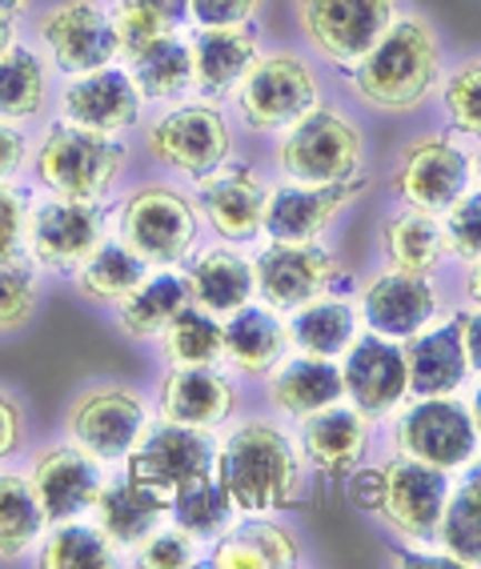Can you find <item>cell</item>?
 Here are the masks:
<instances>
[{
	"label": "cell",
	"instance_id": "cell-14",
	"mask_svg": "<svg viewBox=\"0 0 481 569\" xmlns=\"http://www.w3.org/2000/svg\"><path fill=\"white\" fill-rule=\"evenodd\" d=\"M478 426L470 406L458 397H418L410 409L393 417V446L405 458H418L425 466H438L445 473L470 466L478 453Z\"/></svg>",
	"mask_w": 481,
	"mask_h": 569
},
{
	"label": "cell",
	"instance_id": "cell-50",
	"mask_svg": "<svg viewBox=\"0 0 481 569\" xmlns=\"http://www.w3.org/2000/svg\"><path fill=\"white\" fill-rule=\"evenodd\" d=\"M29 137L21 132V124L0 121V181L17 177L29 164Z\"/></svg>",
	"mask_w": 481,
	"mask_h": 569
},
{
	"label": "cell",
	"instance_id": "cell-3",
	"mask_svg": "<svg viewBox=\"0 0 481 569\" xmlns=\"http://www.w3.org/2000/svg\"><path fill=\"white\" fill-rule=\"evenodd\" d=\"M450 473L438 466H425L418 458L393 453L390 461L369 469H353L349 498L353 506L373 513L381 526H390L405 541H433L438 521L450 501Z\"/></svg>",
	"mask_w": 481,
	"mask_h": 569
},
{
	"label": "cell",
	"instance_id": "cell-51",
	"mask_svg": "<svg viewBox=\"0 0 481 569\" xmlns=\"http://www.w3.org/2000/svg\"><path fill=\"white\" fill-rule=\"evenodd\" d=\"M24 441V413L4 389H0V461H9Z\"/></svg>",
	"mask_w": 481,
	"mask_h": 569
},
{
	"label": "cell",
	"instance_id": "cell-54",
	"mask_svg": "<svg viewBox=\"0 0 481 569\" xmlns=\"http://www.w3.org/2000/svg\"><path fill=\"white\" fill-rule=\"evenodd\" d=\"M465 297H470L473 309H481V257L470 261V269H465Z\"/></svg>",
	"mask_w": 481,
	"mask_h": 569
},
{
	"label": "cell",
	"instance_id": "cell-22",
	"mask_svg": "<svg viewBox=\"0 0 481 569\" xmlns=\"http://www.w3.org/2000/svg\"><path fill=\"white\" fill-rule=\"evenodd\" d=\"M193 49V92L201 101H226L261 57L253 24H197L189 37Z\"/></svg>",
	"mask_w": 481,
	"mask_h": 569
},
{
	"label": "cell",
	"instance_id": "cell-21",
	"mask_svg": "<svg viewBox=\"0 0 481 569\" xmlns=\"http://www.w3.org/2000/svg\"><path fill=\"white\" fill-rule=\"evenodd\" d=\"M29 481L37 489L44 518L69 521L92 513L97 493L104 486V461H97L81 446H44L29 466Z\"/></svg>",
	"mask_w": 481,
	"mask_h": 569
},
{
	"label": "cell",
	"instance_id": "cell-7",
	"mask_svg": "<svg viewBox=\"0 0 481 569\" xmlns=\"http://www.w3.org/2000/svg\"><path fill=\"white\" fill-rule=\"evenodd\" d=\"M233 149V121L217 101L173 104L144 129V153L184 181H206L217 169H226Z\"/></svg>",
	"mask_w": 481,
	"mask_h": 569
},
{
	"label": "cell",
	"instance_id": "cell-6",
	"mask_svg": "<svg viewBox=\"0 0 481 569\" xmlns=\"http://www.w3.org/2000/svg\"><path fill=\"white\" fill-rule=\"evenodd\" d=\"M117 237L153 269H181L197 253L201 217L177 184H137L117 209Z\"/></svg>",
	"mask_w": 481,
	"mask_h": 569
},
{
	"label": "cell",
	"instance_id": "cell-27",
	"mask_svg": "<svg viewBox=\"0 0 481 569\" xmlns=\"http://www.w3.org/2000/svg\"><path fill=\"white\" fill-rule=\"evenodd\" d=\"M209 566L217 569H293L301 566L298 533L269 513H249L213 541Z\"/></svg>",
	"mask_w": 481,
	"mask_h": 569
},
{
	"label": "cell",
	"instance_id": "cell-36",
	"mask_svg": "<svg viewBox=\"0 0 481 569\" xmlns=\"http://www.w3.org/2000/svg\"><path fill=\"white\" fill-rule=\"evenodd\" d=\"M44 109H49V61L17 41L0 57V121L29 124Z\"/></svg>",
	"mask_w": 481,
	"mask_h": 569
},
{
	"label": "cell",
	"instance_id": "cell-17",
	"mask_svg": "<svg viewBox=\"0 0 481 569\" xmlns=\"http://www.w3.org/2000/svg\"><path fill=\"white\" fill-rule=\"evenodd\" d=\"M57 112H61L64 124H77V129L124 137L129 129L141 124L144 97L137 89L133 72L117 61L104 64V69L81 72V77H69V84L61 89Z\"/></svg>",
	"mask_w": 481,
	"mask_h": 569
},
{
	"label": "cell",
	"instance_id": "cell-40",
	"mask_svg": "<svg viewBox=\"0 0 481 569\" xmlns=\"http://www.w3.org/2000/svg\"><path fill=\"white\" fill-rule=\"evenodd\" d=\"M49 518H44L29 473H0V561H17L41 546Z\"/></svg>",
	"mask_w": 481,
	"mask_h": 569
},
{
	"label": "cell",
	"instance_id": "cell-1",
	"mask_svg": "<svg viewBox=\"0 0 481 569\" xmlns=\"http://www.w3.org/2000/svg\"><path fill=\"white\" fill-rule=\"evenodd\" d=\"M213 473L237 513H285L305 501V453L269 417H245L217 441Z\"/></svg>",
	"mask_w": 481,
	"mask_h": 569
},
{
	"label": "cell",
	"instance_id": "cell-39",
	"mask_svg": "<svg viewBox=\"0 0 481 569\" xmlns=\"http://www.w3.org/2000/svg\"><path fill=\"white\" fill-rule=\"evenodd\" d=\"M161 353L169 369H217L226 361V321L201 306H184L161 333Z\"/></svg>",
	"mask_w": 481,
	"mask_h": 569
},
{
	"label": "cell",
	"instance_id": "cell-9",
	"mask_svg": "<svg viewBox=\"0 0 481 569\" xmlns=\"http://www.w3.org/2000/svg\"><path fill=\"white\" fill-rule=\"evenodd\" d=\"M398 17V0H293V21L318 61L349 72Z\"/></svg>",
	"mask_w": 481,
	"mask_h": 569
},
{
	"label": "cell",
	"instance_id": "cell-37",
	"mask_svg": "<svg viewBox=\"0 0 481 569\" xmlns=\"http://www.w3.org/2000/svg\"><path fill=\"white\" fill-rule=\"evenodd\" d=\"M117 541L104 533L97 521H49L41 546H37V566L44 569H113Z\"/></svg>",
	"mask_w": 481,
	"mask_h": 569
},
{
	"label": "cell",
	"instance_id": "cell-13",
	"mask_svg": "<svg viewBox=\"0 0 481 569\" xmlns=\"http://www.w3.org/2000/svg\"><path fill=\"white\" fill-rule=\"evenodd\" d=\"M37 41L61 77L117 64L113 12L101 0H57L37 17Z\"/></svg>",
	"mask_w": 481,
	"mask_h": 569
},
{
	"label": "cell",
	"instance_id": "cell-15",
	"mask_svg": "<svg viewBox=\"0 0 481 569\" xmlns=\"http://www.w3.org/2000/svg\"><path fill=\"white\" fill-rule=\"evenodd\" d=\"M101 241H104L101 201L49 197V201L29 209L24 253H29V261L37 264V269H49V273H77Z\"/></svg>",
	"mask_w": 481,
	"mask_h": 569
},
{
	"label": "cell",
	"instance_id": "cell-24",
	"mask_svg": "<svg viewBox=\"0 0 481 569\" xmlns=\"http://www.w3.org/2000/svg\"><path fill=\"white\" fill-rule=\"evenodd\" d=\"M197 204L209 217L213 233L229 244H249L265 224L269 184L249 164H226L213 177L197 181Z\"/></svg>",
	"mask_w": 481,
	"mask_h": 569
},
{
	"label": "cell",
	"instance_id": "cell-25",
	"mask_svg": "<svg viewBox=\"0 0 481 569\" xmlns=\"http://www.w3.org/2000/svg\"><path fill=\"white\" fill-rule=\"evenodd\" d=\"M405 373H410V397H453L470 377V357L461 341V313L441 326H425L421 333L401 341Z\"/></svg>",
	"mask_w": 481,
	"mask_h": 569
},
{
	"label": "cell",
	"instance_id": "cell-52",
	"mask_svg": "<svg viewBox=\"0 0 481 569\" xmlns=\"http://www.w3.org/2000/svg\"><path fill=\"white\" fill-rule=\"evenodd\" d=\"M461 341H465V357H470V373H481V309L461 313Z\"/></svg>",
	"mask_w": 481,
	"mask_h": 569
},
{
	"label": "cell",
	"instance_id": "cell-33",
	"mask_svg": "<svg viewBox=\"0 0 481 569\" xmlns=\"http://www.w3.org/2000/svg\"><path fill=\"white\" fill-rule=\"evenodd\" d=\"M92 518L97 526L109 533L121 549H133L144 533H153L164 518H169V501L141 489L137 481L121 478H104L101 493H97V506H92Z\"/></svg>",
	"mask_w": 481,
	"mask_h": 569
},
{
	"label": "cell",
	"instance_id": "cell-2",
	"mask_svg": "<svg viewBox=\"0 0 481 569\" xmlns=\"http://www.w3.org/2000/svg\"><path fill=\"white\" fill-rule=\"evenodd\" d=\"M441 81H445V61H441L438 29L418 12H398L378 44L349 69L353 97L385 117L418 112L441 89Z\"/></svg>",
	"mask_w": 481,
	"mask_h": 569
},
{
	"label": "cell",
	"instance_id": "cell-20",
	"mask_svg": "<svg viewBox=\"0 0 481 569\" xmlns=\"http://www.w3.org/2000/svg\"><path fill=\"white\" fill-rule=\"evenodd\" d=\"M341 386H345L349 406H358L365 417H385L401 409V401L410 397V373H405L401 341L381 333L358 337L341 353Z\"/></svg>",
	"mask_w": 481,
	"mask_h": 569
},
{
	"label": "cell",
	"instance_id": "cell-10",
	"mask_svg": "<svg viewBox=\"0 0 481 569\" xmlns=\"http://www.w3.org/2000/svg\"><path fill=\"white\" fill-rule=\"evenodd\" d=\"M473 181V157L453 132H421L398 153L390 189L405 209L441 217Z\"/></svg>",
	"mask_w": 481,
	"mask_h": 569
},
{
	"label": "cell",
	"instance_id": "cell-57",
	"mask_svg": "<svg viewBox=\"0 0 481 569\" xmlns=\"http://www.w3.org/2000/svg\"><path fill=\"white\" fill-rule=\"evenodd\" d=\"M470 413H473V426H478V433H481V386L473 389V397H470Z\"/></svg>",
	"mask_w": 481,
	"mask_h": 569
},
{
	"label": "cell",
	"instance_id": "cell-48",
	"mask_svg": "<svg viewBox=\"0 0 481 569\" xmlns=\"http://www.w3.org/2000/svg\"><path fill=\"white\" fill-rule=\"evenodd\" d=\"M29 197L17 184L0 181V261L24 253V229H29Z\"/></svg>",
	"mask_w": 481,
	"mask_h": 569
},
{
	"label": "cell",
	"instance_id": "cell-19",
	"mask_svg": "<svg viewBox=\"0 0 481 569\" xmlns=\"http://www.w3.org/2000/svg\"><path fill=\"white\" fill-rule=\"evenodd\" d=\"M438 309L441 297L433 277L405 273V269H381L358 289V313L369 333L393 337V341L421 333L438 317Z\"/></svg>",
	"mask_w": 481,
	"mask_h": 569
},
{
	"label": "cell",
	"instance_id": "cell-35",
	"mask_svg": "<svg viewBox=\"0 0 481 569\" xmlns=\"http://www.w3.org/2000/svg\"><path fill=\"white\" fill-rule=\"evenodd\" d=\"M149 269H153V264L144 261L141 253H133L121 237H117V241H101L92 249L89 261L77 269V293H81L84 301H92V306L117 309L149 281Z\"/></svg>",
	"mask_w": 481,
	"mask_h": 569
},
{
	"label": "cell",
	"instance_id": "cell-44",
	"mask_svg": "<svg viewBox=\"0 0 481 569\" xmlns=\"http://www.w3.org/2000/svg\"><path fill=\"white\" fill-rule=\"evenodd\" d=\"M441 109L453 129L481 141V52L453 64L450 77L441 81Z\"/></svg>",
	"mask_w": 481,
	"mask_h": 569
},
{
	"label": "cell",
	"instance_id": "cell-32",
	"mask_svg": "<svg viewBox=\"0 0 481 569\" xmlns=\"http://www.w3.org/2000/svg\"><path fill=\"white\" fill-rule=\"evenodd\" d=\"M189 284H193V306L209 309L217 317L237 313L257 297L253 261L241 257L237 249H226V244L197 253V261L189 264Z\"/></svg>",
	"mask_w": 481,
	"mask_h": 569
},
{
	"label": "cell",
	"instance_id": "cell-46",
	"mask_svg": "<svg viewBox=\"0 0 481 569\" xmlns=\"http://www.w3.org/2000/svg\"><path fill=\"white\" fill-rule=\"evenodd\" d=\"M197 553H201V541L169 518L133 546V561L149 569H184V566H193Z\"/></svg>",
	"mask_w": 481,
	"mask_h": 569
},
{
	"label": "cell",
	"instance_id": "cell-41",
	"mask_svg": "<svg viewBox=\"0 0 481 569\" xmlns=\"http://www.w3.org/2000/svg\"><path fill=\"white\" fill-rule=\"evenodd\" d=\"M433 541H438V549L453 566H481V478L478 473L450 489V501H445V513H441Z\"/></svg>",
	"mask_w": 481,
	"mask_h": 569
},
{
	"label": "cell",
	"instance_id": "cell-47",
	"mask_svg": "<svg viewBox=\"0 0 481 569\" xmlns=\"http://www.w3.org/2000/svg\"><path fill=\"white\" fill-rule=\"evenodd\" d=\"M445 224V241H450V253L461 261H478L481 257V189H465L458 201L441 213Z\"/></svg>",
	"mask_w": 481,
	"mask_h": 569
},
{
	"label": "cell",
	"instance_id": "cell-5",
	"mask_svg": "<svg viewBox=\"0 0 481 569\" xmlns=\"http://www.w3.org/2000/svg\"><path fill=\"white\" fill-rule=\"evenodd\" d=\"M365 132L345 109L318 104L277 141V169L298 184H338L365 173Z\"/></svg>",
	"mask_w": 481,
	"mask_h": 569
},
{
	"label": "cell",
	"instance_id": "cell-12",
	"mask_svg": "<svg viewBox=\"0 0 481 569\" xmlns=\"http://www.w3.org/2000/svg\"><path fill=\"white\" fill-rule=\"evenodd\" d=\"M121 466H124V478L173 506V498L181 489L209 478L217 469V441L206 429L157 421V426H149L141 446Z\"/></svg>",
	"mask_w": 481,
	"mask_h": 569
},
{
	"label": "cell",
	"instance_id": "cell-8",
	"mask_svg": "<svg viewBox=\"0 0 481 569\" xmlns=\"http://www.w3.org/2000/svg\"><path fill=\"white\" fill-rule=\"evenodd\" d=\"M249 132H285L321 104V77L301 52H261L233 92Z\"/></svg>",
	"mask_w": 481,
	"mask_h": 569
},
{
	"label": "cell",
	"instance_id": "cell-42",
	"mask_svg": "<svg viewBox=\"0 0 481 569\" xmlns=\"http://www.w3.org/2000/svg\"><path fill=\"white\" fill-rule=\"evenodd\" d=\"M233 513H237V506L226 493V486L217 481V473H209V478H201L189 489H181V493L173 498V506H169V521H177L181 529H189L197 541L221 538V533L237 521Z\"/></svg>",
	"mask_w": 481,
	"mask_h": 569
},
{
	"label": "cell",
	"instance_id": "cell-23",
	"mask_svg": "<svg viewBox=\"0 0 481 569\" xmlns=\"http://www.w3.org/2000/svg\"><path fill=\"white\" fill-rule=\"evenodd\" d=\"M369 438H373V417L338 401L313 417H301L298 446L305 453V466L318 469L325 481H345L365 458Z\"/></svg>",
	"mask_w": 481,
	"mask_h": 569
},
{
	"label": "cell",
	"instance_id": "cell-49",
	"mask_svg": "<svg viewBox=\"0 0 481 569\" xmlns=\"http://www.w3.org/2000/svg\"><path fill=\"white\" fill-rule=\"evenodd\" d=\"M265 0H189L193 24H253Z\"/></svg>",
	"mask_w": 481,
	"mask_h": 569
},
{
	"label": "cell",
	"instance_id": "cell-38",
	"mask_svg": "<svg viewBox=\"0 0 481 569\" xmlns=\"http://www.w3.org/2000/svg\"><path fill=\"white\" fill-rule=\"evenodd\" d=\"M124 69L133 72L137 89H141L144 104L157 101H181L184 92H193V49L181 32H169L153 49H144L137 61H129Z\"/></svg>",
	"mask_w": 481,
	"mask_h": 569
},
{
	"label": "cell",
	"instance_id": "cell-31",
	"mask_svg": "<svg viewBox=\"0 0 481 569\" xmlns=\"http://www.w3.org/2000/svg\"><path fill=\"white\" fill-rule=\"evenodd\" d=\"M184 306H193V284L181 269L149 273V281L129 301L117 306V329L133 341H161V333L177 321Z\"/></svg>",
	"mask_w": 481,
	"mask_h": 569
},
{
	"label": "cell",
	"instance_id": "cell-18",
	"mask_svg": "<svg viewBox=\"0 0 481 569\" xmlns=\"http://www.w3.org/2000/svg\"><path fill=\"white\" fill-rule=\"evenodd\" d=\"M365 189H369L365 173L338 184H298V181L273 184L265 197V224H261V233H269V241H285V244L321 241V233L333 224V217L341 209H349Z\"/></svg>",
	"mask_w": 481,
	"mask_h": 569
},
{
	"label": "cell",
	"instance_id": "cell-30",
	"mask_svg": "<svg viewBox=\"0 0 481 569\" xmlns=\"http://www.w3.org/2000/svg\"><path fill=\"white\" fill-rule=\"evenodd\" d=\"M381 257L390 269H405V273L433 277L450 257V241H445V224L433 213H418V209H401L381 221Z\"/></svg>",
	"mask_w": 481,
	"mask_h": 569
},
{
	"label": "cell",
	"instance_id": "cell-28",
	"mask_svg": "<svg viewBox=\"0 0 481 569\" xmlns=\"http://www.w3.org/2000/svg\"><path fill=\"white\" fill-rule=\"evenodd\" d=\"M269 401L281 417H313L321 409L345 401V386H341V366L333 357H313L298 353L269 373Z\"/></svg>",
	"mask_w": 481,
	"mask_h": 569
},
{
	"label": "cell",
	"instance_id": "cell-58",
	"mask_svg": "<svg viewBox=\"0 0 481 569\" xmlns=\"http://www.w3.org/2000/svg\"><path fill=\"white\" fill-rule=\"evenodd\" d=\"M473 177L481 181V144H478V153H473Z\"/></svg>",
	"mask_w": 481,
	"mask_h": 569
},
{
	"label": "cell",
	"instance_id": "cell-56",
	"mask_svg": "<svg viewBox=\"0 0 481 569\" xmlns=\"http://www.w3.org/2000/svg\"><path fill=\"white\" fill-rule=\"evenodd\" d=\"M32 9V0H0V12H9V17H24Z\"/></svg>",
	"mask_w": 481,
	"mask_h": 569
},
{
	"label": "cell",
	"instance_id": "cell-59",
	"mask_svg": "<svg viewBox=\"0 0 481 569\" xmlns=\"http://www.w3.org/2000/svg\"><path fill=\"white\" fill-rule=\"evenodd\" d=\"M478 478H481V466H478Z\"/></svg>",
	"mask_w": 481,
	"mask_h": 569
},
{
	"label": "cell",
	"instance_id": "cell-53",
	"mask_svg": "<svg viewBox=\"0 0 481 569\" xmlns=\"http://www.w3.org/2000/svg\"><path fill=\"white\" fill-rule=\"evenodd\" d=\"M129 4H144V9L169 17L173 24H181L184 17H189V0H129Z\"/></svg>",
	"mask_w": 481,
	"mask_h": 569
},
{
	"label": "cell",
	"instance_id": "cell-4",
	"mask_svg": "<svg viewBox=\"0 0 481 569\" xmlns=\"http://www.w3.org/2000/svg\"><path fill=\"white\" fill-rule=\"evenodd\" d=\"M32 181L52 197L69 201H104L129 169V149L121 137L77 129V124H52L44 141L29 157Z\"/></svg>",
	"mask_w": 481,
	"mask_h": 569
},
{
	"label": "cell",
	"instance_id": "cell-26",
	"mask_svg": "<svg viewBox=\"0 0 481 569\" xmlns=\"http://www.w3.org/2000/svg\"><path fill=\"white\" fill-rule=\"evenodd\" d=\"M237 409V389L217 369H169L157 389V413L161 421L189 429H221Z\"/></svg>",
	"mask_w": 481,
	"mask_h": 569
},
{
	"label": "cell",
	"instance_id": "cell-34",
	"mask_svg": "<svg viewBox=\"0 0 481 569\" xmlns=\"http://www.w3.org/2000/svg\"><path fill=\"white\" fill-rule=\"evenodd\" d=\"M358 326L361 313L349 297H318L309 306L293 309L289 317V346L298 353H313V357H333L338 361L353 341H358Z\"/></svg>",
	"mask_w": 481,
	"mask_h": 569
},
{
	"label": "cell",
	"instance_id": "cell-11",
	"mask_svg": "<svg viewBox=\"0 0 481 569\" xmlns=\"http://www.w3.org/2000/svg\"><path fill=\"white\" fill-rule=\"evenodd\" d=\"M153 426L149 401L129 386H92L84 389L64 413V433L72 446L89 449L92 458L113 466L141 446Z\"/></svg>",
	"mask_w": 481,
	"mask_h": 569
},
{
	"label": "cell",
	"instance_id": "cell-43",
	"mask_svg": "<svg viewBox=\"0 0 481 569\" xmlns=\"http://www.w3.org/2000/svg\"><path fill=\"white\" fill-rule=\"evenodd\" d=\"M41 289H37V264L29 257L0 261V333H17L37 317Z\"/></svg>",
	"mask_w": 481,
	"mask_h": 569
},
{
	"label": "cell",
	"instance_id": "cell-16",
	"mask_svg": "<svg viewBox=\"0 0 481 569\" xmlns=\"http://www.w3.org/2000/svg\"><path fill=\"white\" fill-rule=\"evenodd\" d=\"M257 297L277 313H293V309L318 301L333 289L341 277V264L333 261L325 244H285L273 241L253 257Z\"/></svg>",
	"mask_w": 481,
	"mask_h": 569
},
{
	"label": "cell",
	"instance_id": "cell-29",
	"mask_svg": "<svg viewBox=\"0 0 481 569\" xmlns=\"http://www.w3.org/2000/svg\"><path fill=\"white\" fill-rule=\"evenodd\" d=\"M289 353V326L269 306H241L226 317V361L245 377H269Z\"/></svg>",
	"mask_w": 481,
	"mask_h": 569
},
{
	"label": "cell",
	"instance_id": "cell-55",
	"mask_svg": "<svg viewBox=\"0 0 481 569\" xmlns=\"http://www.w3.org/2000/svg\"><path fill=\"white\" fill-rule=\"evenodd\" d=\"M17 21H21V17H9V12H0V57H4V52L17 44Z\"/></svg>",
	"mask_w": 481,
	"mask_h": 569
},
{
	"label": "cell",
	"instance_id": "cell-45",
	"mask_svg": "<svg viewBox=\"0 0 481 569\" xmlns=\"http://www.w3.org/2000/svg\"><path fill=\"white\" fill-rule=\"evenodd\" d=\"M113 29H117V61L129 64L137 61L144 49H153L161 37L177 32L181 24H173L161 12L144 9V4H129V0H113Z\"/></svg>",
	"mask_w": 481,
	"mask_h": 569
}]
</instances>
